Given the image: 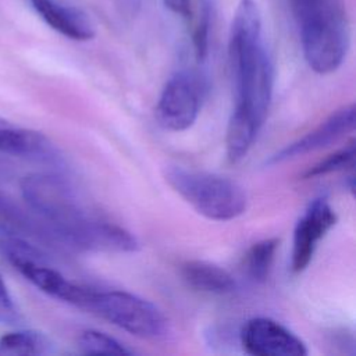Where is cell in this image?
<instances>
[{"label":"cell","mask_w":356,"mask_h":356,"mask_svg":"<svg viewBox=\"0 0 356 356\" xmlns=\"http://www.w3.org/2000/svg\"><path fill=\"white\" fill-rule=\"evenodd\" d=\"M228 60L234 108L225 132V153L231 163H236L248 154L257 138L274 89V67L254 0H239L236 6L229 31Z\"/></svg>","instance_id":"1"},{"label":"cell","mask_w":356,"mask_h":356,"mask_svg":"<svg viewBox=\"0 0 356 356\" xmlns=\"http://www.w3.org/2000/svg\"><path fill=\"white\" fill-rule=\"evenodd\" d=\"M21 193L53 238L70 246L120 253L139 249L135 235L93 211L61 175L47 172L26 175L21 181Z\"/></svg>","instance_id":"2"},{"label":"cell","mask_w":356,"mask_h":356,"mask_svg":"<svg viewBox=\"0 0 356 356\" xmlns=\"http://www.w3.org/2000/svg\"><path fill=\"white\" fill-rule=\"evenodd\" d=\"M302 51L309 67L321 75L342 64L349 47V24L339 0H291Z\"/></svg>","instance_id":"3"},{"label":"cell","mask_w":356,"mask_h":356,"mask_svg":"<svg viewBox=\"0 0 356 356\" xmlns=\"http://www.w3.org/2000/svg\"><path fill=\"white\" fill-rule=\"evenodd\" d=\"M165 182L200 216L213 221H229L242 216L248 195L236 181L184 165H165Z\"/></svg>","instance_id":"4"},{"label":"cell","mask_w":356,"mask_h":356,"mask_svg":"<svg viewBox=\"0 0 356 356\" xmlns=\"http://www.w3.org/2000/svg\"><path fill=\"white\" fill-rule=\"evenodd\" d=\"M83 310L145 339H160L168 334V320L150 300L127 291H95L89 288Z\"/></svg>","instance_id":"5"},{"label":"cell","mask_w":356,"mask_h":356,"mask_svg":"<svg viewBox=\"0 0 356 356\" xmlns=\"http://www.w3.org/2000/svg\"><path fill=\"white\" fill-rule=\"evenodd\" d=\"M203 79L192 71L175 72L164 85L157 104L156 120L167 131L181 132L191 128L202 108Z\"/></svg>","instance_id":"6"},{"label":"cell","mask_w":356,"mask_h":356,"mask_svg":"<svg viewBox=\"0 0 356 356\" xmlns=\"http://www.w3.org/2000/svg\"><path fill=\"white\" fill-rule=\"evenodd\" d=\"M241 345L253 356H305V342L281 323L268 317L248 320L241 331Z\"/></svg>","instance_id":"7"},{"label":"cell","mask_w":356,"mask_h":356,"mask_svg":"<svg viewBox=\"0 0 356 356\" xmlns=\"http://www.w3.org/2000/svg\"><path fill=\"white\" fill-rule=\"evenodd\" d=\"M335 224L337 214L325 197H317L309 203L293 229L291 270L295 274L306 270L318 242Z\"/></svg>","instance_id":"8"},{"label":"cell","mask_w":356,"mask_h":356,"mask_svg":"<svg viewBox=\"0 0 356 356\" xmlns=\"http://www.w3.org/2000/svg\"><path fill=\"white\" fill-rule=\"evenodd\" d=\"M355 104H348L335 110L314 129L270 156L266 164L277 165L286 160L330 146L355 129Z\"/></svg>","instance_id":"9"},{"label":"cell","mask_w":356,"mask_h":356,"mask_svg":"<svg viewBox=\"0 0 356 356\" xmlns=\"http://www.w3.org/2000/svg\"><path fill=\"white\" fill-rule=\"evenodd\" d=\"M35 13L56 32L72 40H90L96 35V26L90 17L74 6L57 0H29Z\"/></svg>","instance_id":"10"},{"label":"cell","mask_w":356,"mask_h":356,"mask_svg":"<svg viewBox=\"0 0 356 356\" xmlns=\"http://www.w3.org/2000/svg\"><path fill=\"white\" fill-rule=\"evenodd\" d=\"M0 152L47 164H60L58 149L40 132L15 128L0 121Z\"/></svg>","instance_id":"11"},{"label":"cell","mask_w":356,"mask_h":356,"mask_svg":"<svg viewBox=\"0 0 356 356\" xmlns=\"http://www.w3.org/2000/svg\"><path fill=\"white\" fill-rule=\"evenodd\" d=\"M179 270L182 280L196 291L211 295H229L236 289L235 278L214 263L188 260L181 264Z\"/></svg>","instance_id":"12"},{"label":"cell","mask_w":356,"mask_h":356,"mask_svg":"<svg viewBox=\"0 0 356 356\" xmlns=\"http://www.w3.org/2000/svg\"><path fill=\"white\" fill-rule=\"evenodd\" d=\"M0 232L15 236H39L49 235L50 231L44 224L39 225L25 210H22L13 199L0 192Z\"/></svg>","instance_id":"13"},{"label":"cell","mask_w":356,"mask_h":356,"mask_svg":"<svg viewBox=\"0 0 356 356\" xmlns=\"http://www.w3.org/2000/svg\"><path fill=\"white\" fill-rule=\"evenodd\" d=\"M50 352H53V342L39 331H15L0 338V356L46 355Z\"/></svg>","instance_id":"14"},{"label":"cell","mask_w":356,"mask_h":356,"mask_svg":"<svg viewBox=\"0 0 356 356\" xmlns=\"http://www.w3.org/2000/svg\"><path fill=\"white\" fill-rule=\"evenodd\" d=\"M280 239L267 238L253 243L245 254L246 274L254 282H264L271 271L275 252L278 249Z\"/></svg>","instance_id":"15"},{"label":"cell","mask_w":356,"mask_h":356,"mask_svg":"<svg viewBox=\"0 0 356 356\" xmlns=\"http://www.w3.org/2000/svg\"><path fill=\"white\" fill-rule=\"evenodd\" d=\"M76 346L85 355H132L124 343L97 330H85L76 338Z\"/></svg>","instance_id":"16"},{"label":"cell","mask_w":356,"mask_h":356,"mask_svg":"<svg viewBox=\"0 0 356 356\" xmlns=\"http://www.w3.org/2000/svg\"><path fill=\"white\" fill-rule=\"evenodd\" d=\"M355 157H356V149L355 143H349L348 146L328 154L327 157L321 159L318 163L312 165L303 172V178H316V177H324L332 172L343 171L348 168L355 167Z\"/></svg>","instance_id":"17"},{"label":"cell","mask_w":356,"mask_h":356,"mask_svg":"<svg viewBox=\"0 0 356 356\" xmlns=\"http://www.w3.org/2000/svg\"><path fill=\"white\" fill-rule=\"evenodd\" d=\"M211 10L207 0H200L199 11L193 21L192 28V44L197 61H203L209 51V33H210Z\"/></svg>","instance_id":"18"},{"label":"cell","mask_w":356,"mask_h":356,"mask_svg":"<svg viewBox=\"0 0 356 356\" xmlns=\"http://www.w3.org/2000/svg\"><path fill=\"white\" fill-rule=\"evenodd\" d=\"M22 321V316L15 306L1 275H0V323L17 325Z\"/></svg>","instance_id":"19"},{"label":"cell","mask_w":356,"mask_h":356,"mask_svg":"<svg viewBox=\"0 0 356 356\" xmlns=\"http://www.w3.org/2000/svg\"><path fill=\"white\" fill-rule=\"evenodd\" d=\"M114 4L121 14L132 17L140 10L142 0H114Z\"/></svg>","instance_id":"20"}]
</instances>
